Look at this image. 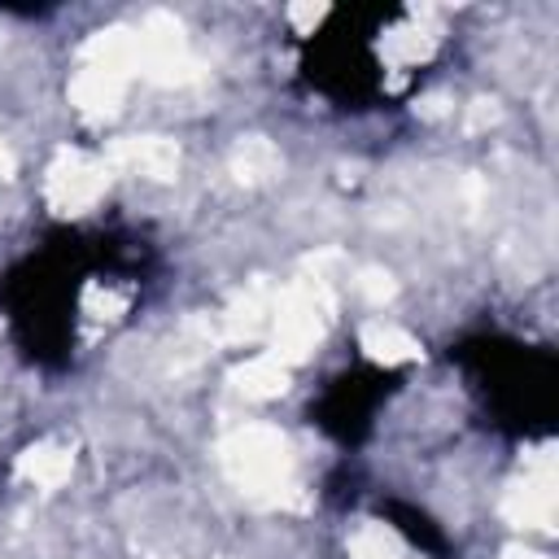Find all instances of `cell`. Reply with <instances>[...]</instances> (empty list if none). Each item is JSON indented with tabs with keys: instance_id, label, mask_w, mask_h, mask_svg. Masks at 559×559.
I'll list each match as a JSON object with an SVG mask.
<instances>
[{
	"instance_id": "cell-1",
	"label": "cell",
	"mask_w": 559,
	"mask_h": 559,
	"mask_svg": "<svg viewBox=\"0 0 559 559\" xmlns=\"http://www.w3.org/2000/svg\"><path fill=\"white\" fill-rule=\"evenodd\" d=\"M459 367L498 428L515 437H542L555 428L559 358L546 345H524L511 336H480L459 349Z\"/></svg>"
},
{
	"instance_id": "cell-2",
	"label": "cell",
	"mask_w": 559,
	"mask_h": 559,
	"mask_svg": "<svg viewBox=\"0 0 559 559\" xmlns=\"http://www.w3.org/2000/svg\"><path fill=\"white\" fill-rule=\"evenodd\" d=\"M389 393V376L384 371H371V367H354L349 376H341V380H332V389L323 393V402H319V424L328 428V432H336V437H358L367 424H371V415H376V406H380V397Z\"/></svg>"
}]
</instances>
